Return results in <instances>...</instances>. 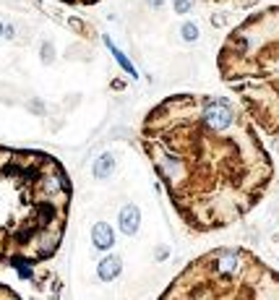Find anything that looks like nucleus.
I'll return each mask as SVG.
<instances>
[{"mask_svg":"<svg viewBox=\"0 0 279 300\" xmlns=\"http://www.w3.org/2000/svg\"><path fill=\"white\" fill-rule=\"evenodd\" d=\"M159 300H279V271L245 248H214L185 264Z\"/></svg>","mask_w":279,"mask_h":300,"instance_id":"obj_4","label":"nucleus"},{"mask_svg":"<svg viewBox=\"0 0 279 300\" xmlns=\"http://www.w3.org/2000/svg\"><path fill=\"white\" fill-rule=\"evenodd\" d=\"M175 11L177 13H188L191 11V0H175Z\"/></svg>","mask_w":279,"mask_h":300,"instance_id":"obj_10","label":"nucleus"},{"mask_svg":"<svg viewBox=\"0 0 279 300\" xmlns=\"http://www.w3.org/2000/svg\"><path fill=\"white\" fill-rule=\"evenodd\" d=\"M138 224H141V212H138V206L128 204L125 209L120 212V230L125 235H136L138 233Z\"/></svg>","mask_w":279,"mask_h":300,"instance_id":"obj_5","label":"nucleus"},{"mask_svg":"<svg viewBox=\"0 0 279 300\" xmlns=\"http://www.w3.org/2000/svg\"><path fill=\"white\" fill-rule=\"evenodd\" d=\"M73 188L44 152L0 149V261L39 264L63 243Z\"/></svg>","mask_w":279,"mask_h":300,"instance_id":"obj_2","label":"nucleus"},{"mask_svg":"<svg viewBox=\"0 0 279 300\" xmlns=\"http://www.w3.org/2000/svg\"><path fill=\"white\" fill-rule=\"evenodd\" d=\"M110 172H112V157H110V154H102L99 162L94 165V175H97V178H107Z\"/></svg>","mask_w":279,"mask_h":300,"instance_id":"obj_8","label":"nucleus"},{"mask_svg":"<svg viewBox=\"0 0 279 300\" xmlns=\"http://www.w3.org/2000/svg\"><path fill=\"white\" fill-rule=\"evenodd\" d=\"M63 3H73V6H91V3H97V0H63Z\"/></svg>","mask_w":279,"mask_h":300,"instance_id":"obj_11","label":"nucleus"},{"mask_svg":"<svg viewBox=\"0 0 279 300\" xmlns=\"http://www.w3.org/2000/svg\"><path fill=\"white\" fill-rule=\"evenodd\" d=\"M120 269H123V261H120V256H107V259H102L99 261V277L105 282H110V280H115V277L120 274Z\"/></svg>","mask_w":279,"mask_h":300,"instance_id":"obj_7","label":"nucleus"},{"mask_svg":"<svg viewBox=\"0 0 279 300\" xmlns=\"http://www.w3.org/2000/svg\"><path fill=\"white\" fill-rule=\"evenodd\" d=\"M183 37L188 39V42L198 39V27L193 24V21H188V24H183Z\"/></svg>","mask_w":279,"mask_h":300,"instance_id":"obj_9","label":"nucleus"},{"mask_svg":"<svg viewBox=\"0 0 279 300\" xmlns=\"http://www.w3.org/2000/svg\"><path fill=\"white\" fill-rule=\"evenodd\" d=\"M224 86L269 136H279V6L250 13L217 58Z\"/></svg>","mask_w":279,"mask_h":300,"instance_id":"obj_3","label":"nucleus"},{"mask_svg":"<svg viewBox=\"0 0 279 300\" xmlns=\"http://www.w3.org/2000/svg\"><path fill=\"white\" fill-rule=\"evenodd\" d=\"M91 243H94L97 248H102V251L112 248V243H115L112 227H110L107 222H97L94 227H91Z\"/></svg>","mask_w":279,"mask_h":300,"instance_id":"obj_6","label":"nucleus"},{"mask_svg":"<svg viewBox=\"0 0 279 300\" xmlns=\"http://www.w3.org/2000/svg\"><path fill=\"white\" fill-rule=\"evenodd\" d=\"M141 146L172 209L196 233L240 222L274 175L256 120L230 97H165L141 123Z\"/></svg>","mask_w":279,"mask_h":300,"instance_id":"obj_1","label":"nucleus"},{"mask_svg":"<svg viewBox=\"0 0 279 300\" xmlns=\"http://www.w3.org/2000/svg\"><path fill=\"white\" fill-rule=\"evenodd\" d=\"M3 34H6V27H3V24H0V37H3Z\"/></svg>","mask_w":279,"mask_h":300,"instance_id":"obj_12","label":"nucleus"}]
</instances>
